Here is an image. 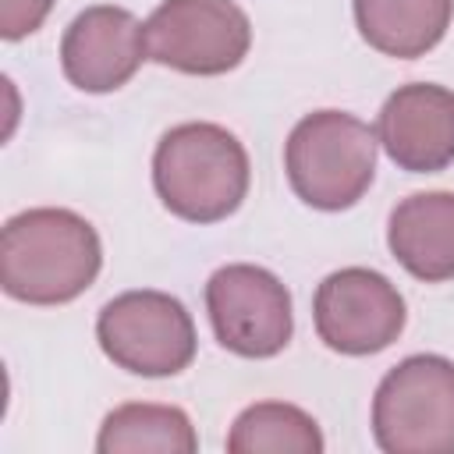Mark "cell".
<instances>
[{
  "mask_svg": "<svg viewBox=\"0 0 454 454\" xmlns=\"http://www.w3.org/2000/svg\"><path fill=\"white\" fill-rule=\"evenodd\" d=\"M103 266L96 227L57 206L11 216L0 234V284L28 305H64L78 298Z\"/></svg>",
  "mask_w": 454,
  "mask_h": 454,
  "instance_id": "6da1fadb",
  "label": "cell"
},
{
  "mask_svg": "<svg viewBox=\"0 0 454 454\" xmlns=\"http://www.w3.org/2000/svg\"><path fill=\"white\" fill-rule=\"evenodd\" d=\"M248 153L220 124L188 121L170 128L153 153L160 202L188 223L227 220L248 195Z\"/></svg>",
  "mask_w": 454,
  "mask_h": 454,
  "instance_id": "7a4b0ae2",
  "label": "cell"
},
{
  "mask_svg": "<svg viewBox=\"0 0 454 454\" xmlns=\"http://www.w3.org/2000/svg\"><path fill=\"white\" fill-rule=\"evenodd\" d=\"M376 128L344 110L301 117L284 145V170L294 195L312 209L355 206L376 177Z\"/></svg>",
  "mask_w": 454,
  "mask_h": 454,
  "instance_id": "3957f363",
  "label": "cell"
},
{
  "mask_svg": "<svg viewBox=\"0 0 454 454\" xmlns=\"http://www.w3.org/2000/svg\"><path fill=\"white\" fill-rule=\"evenodd\" d=\"M372 440L387 454H454V362L408 355L376 387Z\"/></svg>",
  "mask_w": 454,
  "mask_h": 454,
  "instance_id": "277c9868",
  "label": "cell"
},
{
  "mask_svg": "<svg viewBox=\"0 0 454 454\" xmlns=\"http://www.w3.org/2000/svg\"><path fill=\"white\" fill-rule=\"evenodd\" d=\"M96 340L103 355L135 376H177L195 358L192 312L167 291H124L99 309Z\"/></svg>",
  "mask_w": 454,
  "mask_h": 454,
  "instance_id": "5b68a950",
  "label": "cell"
},
{
  "mask_svg": "<svg viewBox=\"0 0 454 454\" xmlns=\"http://www.w3.org/2000/svg\"><path fill=\"white\" fill-rule=\"evenodd\" d=\"M149 57L181 74H227L252 46V21L234 0H163L145 21Z\"/></svg>",
  "mask_w": 454,
  "mask_h": 454,
  "instance_id": "8992f818",
  "label": "cell"
},
{
  "mask_svg": "<svg viewBox=\"0 0 454 454\" xmlns=\"http://www.w3.org/2000/svg\"><path fill=\"white\" fill-rule=\"evenodd\" d=\"M206 312L216 340L241 358H273L294 333L287 287L262 266L231 262L206 284Z\"/></svg>",
  "mask_w": 454,
  "mask_h": 454,
  "instance_id": "52a82bcc",
  "label": "cell"
},
{
  "mask_svg": "<svg viewBox=\"0 0 454 454\" xmlns=\"http://www.w3.org/2000/svg\"><path fill=\"white\" fill-rule=\"evenodd\" d=\"M316 333L330 351L376 355L390 348L408 319L401 291L376 270L344 266L330 273L312 298Z\"/></svg>",
  "mask_w": 454,
  "mask_h": 454,
  "instance_id": "ba28073f",
  "label": "cell"
},
{
  "mask_svg": "<svg viewBox=\"0 0 454 454\" xmlns=\"http://www.w3.org/2000/svg\"><path fill=\"white\" fill-rule=\"evenodd\" d=\"M145 57V25L114 4L85 7L60 39L64 78L82 92H114L128 85Z\"/></svg>",
  "mask_w": 454,
  "mask_h": 454,
  "instance_id": "9c48e42d",
  "label": "cell"
},
{
  "mask_svg": "<svg viewBox=\"0 0 454 454\" xmlns=\"http://www.w3.org/2000/svg\"><path fill=\"white\" fill-rule=\"evenodd\" d=\"M376 138L387 156L411 174H436L454 163V92L433 82H411L387 96L376 117Z\"/></svg>",
  "mask_w": 454,
  "mask_h": 454,
  "instance_id": "30bf717a",
  "label": "cell"
},
{
  "mask_svg": "<svg viewBox=\"0 0 454 454\" xmlns=\"http://www.w3.org/2000/svg\"><path fill=\"white\" fill-rule=\"evenodd\" d=\"M394 259L426 284L454 280V192H415L390 213Z\"/></svg>",
  "mask_w": 454,
  "mask_h": 454,
  "instance_id": "8fae6325",
  "label": "cell"
},
{
  "mask_svg": "<svg viewBox=\"0 0 454 454\" xmlns=\"http://www.w3.org/2000/svg\"><path fill=\"white\" fill-rule=\"evenodd\" d=\"M362 39L397 60L429 53L450 28L454 0H351Z\"/></svg>",
  "mask_w": 454,
  "mask_h": 454,
  "instance_id": "7c38bea8",
  "label": "cell"
},
{
  "mask_svg": "<svg viewBox=\"0 0 454 454\" xmlns=\"http://www.w3.org/2000/svg\"><path fill=\"white\" fill-rule=\"evenodd\" d=\"M99 454H195L199 436L192 419L174 404H121L114 408L96 436Z\"/></svg>",
  "mask_w": 454,
  "mask_h": 454,
  "instance_id": "4fadbf2b",
  "label": "cell"
},
{
  "mask_svg": "<svg viewBox=\"0 0 454 454\" xmlns=\"http://www.w3.org/2000/svg\"><path fill=\"white\" fill-rule=\"evenodd\" d=\"M323 447L319 422L284 401L248 404L227 433L231 454H319Z\"/></svg>",
  "mask_w": 454,
  "mask_h": 454,
  "instance_id": "5bb4252c",
  "label": "cell"
},
{
  "mask_svg": "<svg viewBox=\"0 0 454 454\" xmlns=\"http://www.w3.org/2000/svg\"><path fill=\"white\" fill-rule=\"evenodd\" d=\"M50 7L53 0H0V35L7 43L32 35L46 21Z\"/></svg>",
  "mask_w": 454,
  "mask_h": 454,
  "instance_id": "9a60e30c",
  "label": "cell"
}]
</instances>
